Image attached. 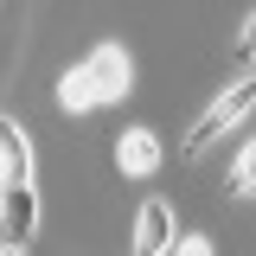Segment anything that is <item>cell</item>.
Segmentation results:
<instances>
[{
    "mask_svg": "<svg viewBox=\"0 0 256 256\" xmlns=\"http://www.w3.org/2000/svg\"><path fill=\"white\" fill-rule=\"evenodd\" d=\"M0 256H26V250H0Z\"/></svg>",
    "mask_w": 256,
    "mask_h": 256,
    "instance_id": "10",
    "label": "cell"
},
{
    "mask_svg": "<svg viewBox=\"0 0 256 256\" xmlns=\"http://www.w3.org/2000/svg\"><path fill=\"white\" fill-rule=\"evenodd\" d=\"M38 230V192L32 186H0V250H26Z\"/></svg>",
    "mask_w": 256,
    "mask_h": 256,
    "instance_id": "2",
    "label": "cell"
},
{
    "mask_svg": "<svg viewBox=\"0 0 256 256\" xmlns=\"http://www.w3.org/2000/svg\"><path fill=\"white\" fill-rule=\"evenodd\" d=\"M224 192H230V198H250V192H256V148L237 154V166L224 173Z\"/></svg>",
    "mask_w": 256,
    "mask_h": 256,
    "instance_id": "7",
    "label": "cell"
},
{
    "mask_svg": "<svg viewBox=\"0 0 256 256\" xmlns=\"http://www.w3.org/2000/svg\"><path fill=\"white\" fill-rule=\"evenodd\" d=\"M58 102H64V109H96V102H90V84H84V70H64Z\"/></svg>",
    "mask_w": 256,
    "mask_h": 256,
    "instance_id": "8",
    "label": "cell"
},
{
    "mask_svg": "<svg viewBox=\"0 0 256 256\" xmlns=\"http://www.w3.org/2000/svg\"><path fill=\"white\" fill-rule=\"evenodd\" d=\"M0 186H32V148H26V128L0 116Z\"/></svg>",
    "mask_w": 256,
    "mask_h": 256,
    "instance_id": "5",
    "label": "cell"
},
{
    "mask_svg": "<svg viewBox=\"0 0 256 256\" xmlns=\"http://www.w3.org/2000/svg\"><path fill=\"white\" fill-rule=\"evenodd\" d=\"M250 102H256V90H250V84H230V90H224L218 102H212V109L192 122V134H186V160H192V154H205V148L218 141L224 128H237L244 116H250Z\"/></svg>",
    "mask_w": 256,
    "mask_h": 256,
    "instance_id": "1",
    "label": "cell"
},
{
    "mask_svg": "<svg viewBox=\"0 0 256 256\" xmlns=\"http://www.w3.org/2000/svg\"><path fill=\"white\" fill-rule=\"evenodd\" d=\"M166 250H173V212L160 198H148L141 218H134V250L128 256H166Z\"/></svg>",
    "mask_w": 256,
    "mask_h": 256,
    "instance_id": "4",
    "label": "cell"
},
{
    "mask_svg": "<svg viewBox=\"0 0 256 256\" xmlns=\"http://www.w3.org/2000/svg\"><path fill=\"white\" fill-rule=\"evenodd\" d=\"M77 70H84V84H90V102H116V96H128V52H122V45H96Z\"/></svg>",
    "mask_w": 256,
    "mask_h": 256,
    "instance_id": "3",
    "label": "cell"
},
{
    "mask_svg": "<svg viewBox=\"0 0 256 256\" xmlns=\"http://www.w3.org/2000/svg\"><path fill=\"white\" fill-rule=\"evenodd\" d=\"M166 256H218V250H212V237L186 230V237H173V250H166Z\"/></svg>",
    "mask_w": 256,
    "mask_h": 256,
    "instance_id": "9",
    "label": "cell"
},
{
    "mask_svg": "<svg viewBox=\"0 0 256 256\" xmlns=\"http://www.w3.org/2000/svg\"><path fill=\"white\" fill-rule=\"evenodd\" d=\"M116 166L134 173V180H148V173L160 166V134H154V128H128V134H116Z\"/></svg>",
    "mask_w": 256,
    "mask_h": 256,
    "instance_id": "6",
    "label": "cell"
}]
</instances>
